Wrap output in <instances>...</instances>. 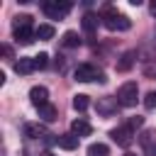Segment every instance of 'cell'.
I'll return each mask as SVG.
<instances>
[{"mask_svg":"<svg viewBox=\"0 0 156 156\" xmlns=\"http://www.w3.org/2000/svg\"><path fill=\"white\" fill-rule=\"evenodd\" d=\"M71 134H76V136H90L93 134V127H90V122H85V119H73L71 122Z\"/></svg>","mask_w":156,"mask_h":156,"instance_id":"cell-11","label":"cell"},{"mask_svg":"<svg viewBox=\"0 0 156 156\" xmlns=\"http://www.w3.org/2000/svg\"><path fill=\"white\" fill-rule=\"evenodd\" d=\"M136 100H139V85H136V80L122 83L119 90H117V102H119L122 107H134Z\"/></svg>","mask_w":156,"mask_h":156,"instance_id":"cell-2","label":"cell"},{"mask_svg":"<svg viewBox=\"0 0 156 156\" xmlns=\"http://www.w3.org/2000/svg\"><path fill=\"white\" fill-rule=\"evenodd\" d=\"M71 2H58V0H46V2H41V10H44V15L49 17V20H63L68 12H71Z\"/></svg>","mask_w":156,"mask_h":156,"instance_id":"cell-3","label":"cell"},{"mask_svg":"<svg viewBox=\"0 0 156 156\" xmlns=\"http://www.w3.org/2000/svg\"><path fill=\"white\" fill-rule=\"evenodd\" d=\"M144 107L146 110H156V90H149L144 95Z\"/></svg>","mask_w":156,"mask_h":156,"instance_id":"cell-21","label":"cell"},{"mask_svg":"<svg viewBox=\"0 0 156 156\" xmlns=\"http://www.w3.org/2000/svg\"><path fill=\"white\" fill-rule=\"evenodd\" d=\"M17 27H32V17H29V15H17L12 29H17Z\"/></svg>","mask_w":156,"mask_h":156,"instance_id":"cell-20","label":"cell"},{"mask_svg":"<svg viewBox=\"0 0 156 156\" xmlns=\"http://www.w3.org/2000/svg\"><path fill=\"white\" fill-rule=\"evenodd\" d=\"M100 20H102V24L110 32H127L132 27V20L127 15H122V12H117L115 7H105L102 15H100Z\"/></svg>","mask_w":156,"mask_h":156,"instance_id":"cell-1","label":"cell"},{"mask_svg":"<svg viewBox=\"0 0 156 156\" xmlns=\"http://www.w3.org/2000/svg\"><path fill=\"white\" fill-rule=\"evenodd\" d=\"M117 112V100L115 98H100L98 100V115H115Z\"/></svg>","mask_w":156,"mask_h":156,"instance_id":"cell-12","label":"cell"},{"mask_svg":"<svg viewBox=\"0 0 156 156\" xmlns=\"http://www.w3.org/2000/svg\"><path fill=\"white\" fill-rule=\"evenodd\" d=\"M98 24H100V15H95V12H85V15H83V20H80L83 32H85V34H90V37L98 32Z\"/></svg>","mask_w":156,"mask_h":156,"instance_id":"cell-8","label":"cell"},{"mask_svg":"<svg viewBox=\"0 0 156 156\" xmlns=\"http://www.w3.org/2000/svg\"><path fill=\"white\" fill-rule=\"evenodd\" d=\"M88 156H110V146L102 141H95L88 146Z\"/></svg>","mask_w":156,"mask_h":156,"instance_id":"cell-19","label":"cell"},{"mask_svg":"<svg viewBox=\"0 0 156 156\" xmlns=\"http://www.w3.org/2000/svg\"><path fill=\"white\" fill-rule=\"evenodd\" d=\"M24 136H29V139L46 136V127L39 124V122H29V124H24Z\"/></svg>","mask_w":156,"mask_h":156,"instance_id":"cell-13","label":"cell"},{"mask_svg":"<svg viewBox=\"0 0 156 156\" xmlns=\"http://www.w3.org/2000/svg\"><path fill=\"white\" fill-rule=\"evenodd\" d=\"M32 71H37L34 56H20V61H15V73H17V76H27V73H32Z\"/></svg>","mask_w":156,"mask_h":156,"instance_id":"cell-9","label":"cell"},{"mask_svg":"<svg viewBox=\"0 0 156 156\" xmlns=\"http://www.w3.org/2000/svg\"><path fill=\"white\" fill-rule=\"evenodd\" d=\"M34 29H37V27H17V29H12V37H15L17 44H32V41L37 39Z\"/></svg>","mask_w":156,"mask_h":156,"instance_id":"cell-7","label":"cell"},{"mask_svg":"<svg viewBox=\"0 0 156 156\" xmlns=\"http://www.w3.org/2000/svg\"><path fill=\"white\" fill-rule=\"evenodd\" d=\"M110 136H112V141L117 144V146H129L132 141H134V129L129 127V124H122V127H115L112 132H110Z\"/></svg>","mask_w":156,"mask_h":156,"instance_id":"cell-5","label":"cell"},{"mask_svg":"<svg viewBox=\"0 0 156 156\" xmlns=\"http://www.w3.org/2000/svg\"><path fill=\"white\" fill-rule=\"evenodd\" d=\"M34 34H37V39H54V34H56V29H54V24H39L37 29H34Z\"/></svg>","mask_w":156,"mask_h":156,"instance_id":"cell-16","label":"cell"},{"mask_svg":"<svg viewBox=\"0 0 156 156\" xmlns=\"http://www.w3.org/2000/svg\"><path fill=\"white\" fill-rule=\"evenodd\" d=\"M39 117H41L44 122H54V119L58 117V110H56L51 102H46L44 107H39Z\"/></svg>","mask_w":156,"mask_h":156,"instance_id":"cell-15","label":"cell"},{"mask_svg":"<svg viewBox=\"0 0 156 156\" xmlns=\"http://www.w3.org/2000/svg\"><path fill=\"white\" fill-rule=\"evenodd\" d=\"M29 100H32V105L39 110V107H44V105L49 102V90H46L44 85H34V88H29Z\"/></svg>","mask_w":156,"mask_h":156,"instance_id":"cell-6","label":"cell"},{"mask_svg":"<svg viewBox=\"0 0 156 156\" xmlns=\"http://www.w3.org/2000/svg\"><path fill=\"white\" fill-rule=\"evenodd\" d=\"M134 58H136V54H134V51H124V54H122V58L117 61V71H119V73H127V71L134 66Z\"/></svg>","mask_w":156,"mask_h":156,"instance_id":"cell-14","label":"cell"},{"mask_svg":"<svg viewBox=\"0 0 156 156\" xmlns=\"http://www.w3.org/2000/svg\"><path fill=\"white\" fill-rule=\"evenodd\" d=\"M46 63H49V54L41 51V54L34 56V66H37V68H46Z\"/></svg>","mask_w":156,"mask_h":156,"instance_id":"cell-22","label":"cell"},{"mask_svg":"<svg viewBox=\"0 0 156 156\" xmlns=\"http://www.w3.org/2000/svg\"><path fill=\"white\" fill-rule=\"evenodd\" d=\"M88 107H90V98H88V95H83V93L73 95V110H76V112H85Z\"/></svg>","mask_w":156,"mask_h":156,"instance_id":"cell-18","label":"cell"},{"mask_svg":"<svg viewBox=\"0 0 156 156\" xmlns=\"http://www.w3.org/2000/svg\"><path fill=\"white\" fill-rule=\"evenodd\" d=\"M56 144H58V149H63V151H73V149H78L80 136H76V134H58V136H56Z\"/></svg>","mask_w":156,"mask_h":156,"instance_id":"cell-10","label":"cell"},{"mask_svg":"<svg viewBox=\"0 0 156 156\" xmlns=\"http://www.w3.org/2000/svg\"><path fill=\"white\" fill-rule=\"evenodd\" d=\"M61 44L66 46V49H76V46H80V37H78V32H66L63 34V39H61Z\"/></svg>","mask_w":156,"mask_h":156,"instance_id":"cell-17","label":"cell"},{"mask_svg":"<svg viewBox=\"0 0 156 156\" xmlns=\"http://www.w3.org/2000/svg\"><path fill=\"white\" fill-rule=\"evenodd\" d=\"M149 10H151V15L156 17V0H151V2H149Z\"/></svg>","mask_w":156,"mask_h":156,"instance_id":"cell-24","label":"cell"},{"mask_svg":"<svg viewBox=\"0 0 156 156\" xmlns=\"http://www.w3.org/2000/svg\"><path fill=\"white\" fill-rule=\"evenodd\" d=\"M124 156H136V154H132V151H127V154H124Z\"/></svg>","mask_w":156,"mask_h":156,"instance_id":"cell-25","label":"cell"},{"mask_svg":"<svg viewBox=\"0 0 156 156\" xmlns=\"http://www.w3.org/2000/svg\"><path fill=\"white\" fill-rule=\"evenodd\" d=\"M127 124H129L132 129H134V127H141V124H144V117H139V115H136V117H129Z\"/></svg>","mask_w":156,"mask_h":156,"instance_id":"cell-23","label":"cell"},{"mask_svg":"<svg viewBox=\"0 0 156 156\" xmlns=\"http://www.w3.org/2000/svg\"><path fill=\"white\" fill-rule=\"evenodd\" d=\"M73 78L80 80V83H90V80H100V83H102V80H105V73L98 71L93 63H80V66H76Z\"/></svg>","mask_w":156,"mask_h":156,"instance_id":"cell-4","label":"cell"}]
</instances>
